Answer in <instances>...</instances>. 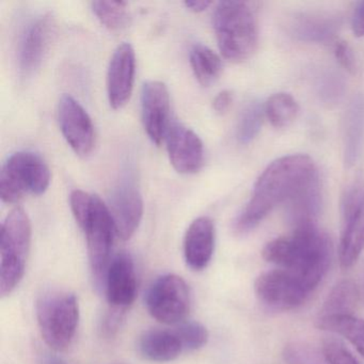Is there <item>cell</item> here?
I'll use <instances>...</instances> for the list:
<instances>
[{"instance_id":"obj_21","label":"cell","mask_w":364,"mask_h":364,"mask_svg":"<svg viewBox=\"0 0 364 364\" xmlns=\"http://www.w3.org/2000/svg\"><path fill=\"white\" fill-rule=\"evenodd\" d=\"M321 210L318 176L285 203V214L294 229L315 225Z\"/></svg>"},{"instance_id":"obj_8","label":"cell","mask_w":364,"mask_h":364,"mask_svg":"<svg viewBox=\"0 0 364 364\" xmlns=\"http://www.w3.org/2000/svg\"><path fill=\"white\" fill-rule=\"evenodd\" d=\"M313 289L293 272L281 268L263 272L255 282L257 300L270 310H293L302 306Z\"/></svg>"},{"instance_id":"obj_1","label":"cell","mask_w":364,"mask_h":364,"mask_svg":"<svg viewBox=\"0 0 364 364\" xmlns=\"http://www.w3.org/2000/svg\"><path fill=\"white\" fill-rule=\"evenodd\" d=\"M317 176L314 163L306 155L277 159L257 178L251 199L234 221V231H252L277 206L287 203Z\"/></svg>"},{"instance_id":"obj_17","label":"cell","mask_w":364,"mask_h":364,"mask_svg":"<svg viewBox=\"0 0 364 364\" xmlns=\"http://www.w3.org/2000/svg\"><path fill=\"white\" fill-rule=\"evenodd\" d=\"M135 72V50L131 44L122 43L114 50L108 67L107 95L114 109H120L129 102Z\"/></svg>"},{"instance_id":"obj_20","label":"cell","mask_w":364,"mask_h":364,"mask_svg":"<svg viewBox=\"0 0 364 364\" xmlns=\"http://www.w3.org/2000/svg\"><path fill=\"white\" fill-rule=\"evenodd\" d=\"M138 350L144 359L151 362L173 361L184 351L174 330H146L138 341Z\"/></svg>"},{"instance_id":"obj_31","label":"cell","mask_w":364,"mask_h":364,"mask_svg":"<svg viewBox=\"0 0 364 364\" xmlns=\"http://www.w3.org/2000/svg\"><path fill=\"white\" fill-rule=\"evenodd\" d=\"M321 353L327 364H359L353 353L338 338H326Z\"/></svg>"},{"instance_id":"obj_22","label":"cell","mask_w":364,"mask_h":364,"mask_svg":"<svg viewBox=\"0 0 364 364\" xmlns=\"http://www.w3.org/2000/svg\"><path fill=\"white\" fill-rule=\"evenodd\" d=\"M364 136V97L357 95L349 104L345 117L344 155L348 167L355 165L361 153Z\"/></svg>"},{"instance_id":"obj_18","label":"cell","mask_w":364,"mask_h":364,"mask_svg":"<svg viewBox=\"0 0 364 364\" xmlns=\"http://www.w3.org/2000/svg\"><path fill=\"white\" fill-rule=\"evenodd\" d=\"M215 249V227L212 219L199 217L189 225L184 238V257L195 272L205 269Z\"/></svg>"},{"instance_id":"obj_24","label":"cell","mask_w":364,"mask_h":364,"mask_svg":"<svg viewBox=\"0 0 364 364\" xmlns=\"http://www.w3.org/2000/svg\"><path fill=\"white\" fill-rule=\"evenodd\" d=\"M317 327L346 338L364 358V319L353 315L317 318Z\"/></svg>"},{"instance_id":"obj_12","label":"cell","mask_w":364,"mask_h":364,"mask_svg":"<svg viewBox=\"0 0 364 364\" xmlns=\"http://www.w3.org/2000/svg\"><path fill=\"white\" fill-rule=\"evenodd\" d=\"M55 33L56 22L52 14H41L27 25L18 48V65L23 75H31L41 67Z\"/></svg>"},{"instance_id":"obj_4","label":"cell","mask_w":364,"mask_h":364,"mask_svg":"<svg viewBox=\"0 0 364 364\" xmlns=\"http://www.w3.org/2000/svg\"><path fill=\"white\" fill-rule=\"evenodd\" d=\"M31 244V225L22 208L4 221L0 235V295H10L22 281Z\"/></svg>"},{"instance_id":"obj_32","label":"cell","mask_w":364,"mask_h":364,"mask_svg":"<svg viewBox=\"0 0 364 364\" xmlns=\"http://www.w3.org/2000/svg\"><path fill=\"white\" fill-rule=\"evenodd\" d=\"M93 196L95 195H90V193L80 191V189H76L71 193L70 203H71L72 213H73L80 227L84 225L87 217H88L91 205H92Z\"/></svg>"},{"instance_id":"obj_3","label":"cell","mask_w":364,"mask_h":364,"mask_svg":"<svg viewBox=\"0 0 364 364\" xmlns=\"http://www.w3.org/2000/svg\"><path fill=\"white\" fill-rule=\"evenodd\" d=\"M214 29L221 54L233 63H242L257 46V23L251 4L221 1L214 14Z\"/></svg>"},{"instance_id":"obj_34","label":"cell","mask_w":364,"mask_h":364,"mask_svg":"<svg viewBox=\"0 0 364 364\" xmlns=\"http://www.w3.org/2000/svg\"><path fill=\"white\" fill-rule=\"evenodd\" d=\"M334 56L344 69L350 73H355L357 65H355V56L350 46L346 42L338 41L334 44Z\"/></svg>"},{"instance_id":"obj_28","label":"cell","mask_w":364,"mask_h":364,"mask_svg":"<svg viewBox=\"0 0 364 364\" xmlns=\"http://www.w3.org/2000/svg\"><path fill=\"white\" fill-rule=\"evenodd\" d=\"M264 114L265 106L257 101L251 102L242 110L236 131V137L240 144H249L257 137L263 123Z\"/></svg>"},{"instance_id":"obj_30","label":"cell","mask_w":364,"mask_h":364,"mask_svg":"<svg viewBox=\"0 0 364 364\" xmlns=\"http://www.w3.org/2000/svg\"><path fill=\"white\" fill-rule=\"evenodd\" d=\"M184 351H195L208 344V331L199 321H183L174 329Z\"/></svg>"},{"instance_id":"obj_2","label":"cell","mask_w":364,"mask_h":364,"mask_svg":"<svg viewBox=\"0 0 364 364\" xmlns=\"http://www.w3.org/2000/svg\"><path fill=\"white\" fill-rule=\"evenodd\" d=\"M262 255L268 263L300 277L314 291L329 269L332 245L316 225H308L268 242Z\"/></svg>"},{"instance_id":"obj_15","label":"cell","mask_w":364,"mask_h":364,"mask_svg":"<svg viewBox=\"0 0 364 364\" xmlns=\"http://www.w3.org/2000/svg\"><path fill=\"white\" fill-rule=\"evenodd\" d=\"M141 116L151 141L161 146L170 127V95L164 82L151 80L142 86Z\"/></svg>"},{"instance_id":"obj_29","label":"cell","mask_w":364,"mask_h":364,"mask_svg":"<svg viewBox=\"0 0 364 364\" xmlns=\"http://www.w3.org/2000/svg\"><path fill=\"white\" fill-rule=\"evenodd\" d=\"M315 87L323 103L336 104L343 97L345 84L340 74L332 70H326L317 75Z\"/></svg>"},{"instance_id":"obj_10","label":"cell","mask_w":364,"mask_h":364,"mask_svg":"<svg viewBox=\"0 0 364 364\" xmlns=\"http://www.w3.org/2000/svg\"><path fill=\"white\" fill-rule=\"evenodd\" d=\"M108 208L117 235L122 240H129L137 231L144 215L141 193L135 176L129 170L122 174L112 189Z\"/></svg>"},{"instance_id":"obj_23","label":"cell","mask_w":364,"mask_h":364,"mask_svg":"<svg viewBox=\"0 0 364 364\" xmlns=\"http://www.w3.org/2000/svg\"><path fill=\"white\" fill-rule=\"evenodd\" d=\"M360 295L359 287L355 282L351 280L340 281L328 294L319 311L318 318L353 315Z\"/></svg>"},{"instance_id":"obj_40","label":"cell","mask_w":364,"mask_h":364,"mask_svg":"<svg viewBox=\"0 0 364 364\" xmlns=\"http://www.w3.org/2000/svg\"><path fill=\"white\" fill-rule=\"evenodd\" d=\"M326 364H327V363H326Z\"/></svg>"},{"instance_id":"obj_19","label":"cell","mask_w":364,"mask_h":364,"mask_svg":"<svg viewBox=\"0 0 364 364\" xmlns=\"http://www.w3.org/2000/svg\"><path fill=\"white\" fill-rule=\"evenodd\" d=\"M289 33L306 42H327L333 39L340 27V18L328 14H300L289 23Z\"/></svg>"},{"instance_id":"obj_26","label":"cell","mask_w":364,"mask_h":364,"mask_svg":"<svg viewBox=\"0 0 364 364\" xmlns=\"http://www.w3.org/2000/svg\"><path fill=\"white\" fill-rule=\"evenodd\" d=\"M93 14L102 25L110 31H121L131 22L127 4L123 1H93Z\"/></svg>"},{"instance_id":"obj_27","label":"cell","mask_w":364,"mask_h":364,"mask_svg":"<svg viewBox=\"0 0 364 364\" xmlns=\"http://www.w3.org/2000/svg\"><path fill=\"white\" fill-rule=\"evenodd\" d=\"M299 112V106L291 95L276 93L268 99L265 114L277 129L289 127Z\"/></svg>"},{"instance_id":"obj_6","label":"cell","mask_w":364,"mask_h":364,"mask_svg":"<svg viewBox=\"0 0 364 364\" xmlns=\"http://www.w3.org/2000/svg\"><path fill=\"white\" fill-rule=\"evenodd\" d=\"M50 183L48 164L37 153L21 151L6 161L0 173V197L5 203H16L26 193L42 195Z\"/></svg>"},{"instance_id":"obj_14","label":"cell","mask_w":364,"mask_h":364,"mask_svg":"<svg viewBox=\"0 0 364 364\" xmlns=\"http://www.w3.org/2000/svg\"><path fill=\"white\" fill-rule=\"evenodd\" d=\"M106 298L110 308L127 311L137 296L135 264L131 255L119 252L108 265L104 277Z\"/></svg>"},{"instance_id":"obj_13","label":"cell","mask_w":364,"mask_h":364,"mask_svg":"<svg viewBox=\"0 0 364 364\" xmlns=\"http://www.w3.org/2000/svg\"><path fill=\"white\" fill-rule=\"evenodd\" d=\"M58 121L63 135L76 154L87 156L92 152L95 144L92 120L71 95H63L59 100Z\"/></svg>"},{"instance_id":"obj_7","label":"cell","mask_w":364,"mask_h":364,"mask_svg":"<svg viewBox=\"0 0 364 364\" xmlns=\"http://www.w3.org/2000/svg\"><path fill=\"white\" fill-rule=\"evenodd\" d=\"M146 309L153 318L166 325L183 323L191 309V293L182 277L164 274L153 282L146 296Z\"/></svg>"},{"instance_id":"obj_33","label":"cell","mask_w":364,"mask_h":364,"mask_svg":"<svg viewBox=\"0 0 364 364\" xmlns=\"http://www.w3.org/2000/svg\"><path fill=\"white\" fill-rule=\"evenodd\" d=\"M127 311L119 310V309L108 308L104 314L101 323V331L105 338H112L118 333L119 329L122 327L124 323Z\"/></svg>"},{"instance_id":"obj_11","label":"cell","mask_w":364,"mask_h":364,"mask_svg":"<svg viewBox=\"0 0 364 364\" xmlns=\"http://www.w3.org/2000/svg\"><path fill=\"white\" fill-rule=\"evenodd\" d=\"M364 249V191L351 189L344 197L342 205L338 259L341 267L350 268Z\"/></svg>"},{"instance_id":"obj_36","label":"cell","mask_w":364,"mask_h":364,"mask_svg":"<svg viewBox=\"0 0 364 364\" xmlns=\"http://www.w3.org/2000/svg\"><path fill=\"white\" fill-rule=\"evenodd\" d=\"M351 28L355 37H364V1L358 4L355 7Z\"/></svg>"},{"instance_id":"obj_16","label":"cell","mask_w":364,"mask_h":364,"mask_svg":"<svg viewBox=\"0 0 364 364\" xmlns=\"http://www.w3.org/2000/svg\"><path fill=\"white\" fill-rule=\"evenodd\" d=\"M165 140L170 163L176 171L191 174L201 169L204 161L203 142L195 132L174 122L170 124Z\"/></svg>"},{"instance_id":"obj_25","label":"cell","mask_w":364,"mask_h":364,"mask_svg":"<svg viewBox=\"0 0 364 364\" xmlns=\"http://www.w3.org/2000/svg\"><path fill=\"white\" fill-rule=\"evenodd\" d=\"M191 69L202 86H210L220 75L223 63L216 53L203 44L193 46L189 52Z\"/></svg>"},{"instance_id":"obj_35","label":"cell","mask_w":364,"mask_h":364,"mask_svg":"<svg viewBox=\"0 0 364 364\" xmlns=\"http://www.w3.org/2000/svg\"><path fill=\"white\" fill-rule=\"evenodd\" d=\"M233 103V93L229 90L221 91L213 102V108L219 114H225Z\"/></svg>"},{"instance_id":"obj_37","label":"cell","mask_w":364,"mask_h":364,"mask_svg":"<svg viewBox=\"0 0 364 364\" xmlns=\"http://www.w3.org/2000/svg\"><path fill=\"white\" fill-rule=\"evenodd\" d=\"M210 4L212 3L208 0H195V1H186L185 7L193 12H202L208 9Z\"/></svg>"},{"instance_id":"obj_39","label":"cell","mask_w":364,"mask_h":364,"mask_svg":"<svg viewBox=\"0 0 364 364\" xmlns=\"http://www.w3.org/2000/svg\"><path fill=\"white\" fill-rule=\"evenodd\" d=\"M362 291H363V295H364V283H363V285H362Z\"/></svg>"},{"instance_id":"obj_9","label":"cell","mask_w":364,"mask_h":364,"mask_svg":"<svg viewBox=\"0 0 364 364\" xmlns=\"http://www.w3.org/2000/svg\"><path fill=\"white\" fill-rule=\"evenodd\" d=\"M82 230L86 233L89 261L97 279L105 277L106 270L112 261L114 234V220L108 206L97 196H93L92 205Z\"/></svg>"},{"instance_id":"obj_5","label":"cell","mask_w":364,"mask_h":364,"mask_svg":"<svg viewBox=\"0 0 364 364\" xmlns=\"http://www.w3.org/2000/svg\"><path fill=\"white\" fill-rule=\"evenodd\" d=\"M37 318L46 344L61 351L74 340L80 323V304L75 294L48 291L37 302Z\"/></svg>"},{"instance_id":"obj_38","label":"cell","mask_w":364,"mask_h":364,"mask_svg":"<svg viewBox=\"0 0 364 364\" xmlns=\"http://www.w3.org/2000/svg\"><path fill=\"white\" fill-rule=\"evenodd\" d=\"M40 364H68L67 362L63 361L60 358L54 355H44L42 357Z\"/></svg>"}]
</instances>
